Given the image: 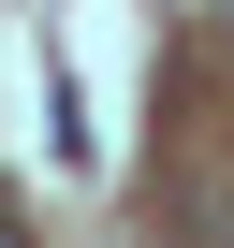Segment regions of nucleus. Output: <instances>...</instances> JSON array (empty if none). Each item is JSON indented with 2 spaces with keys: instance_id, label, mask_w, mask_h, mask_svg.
Returning a JSON list of instances; mask_svg holds the SVG:
<instances>
[{
  "instance_id": "1",
  "label": "nucleus",
  "mask_w": 234,
  "mask_h": 248,
  "mask_svg": "<svg viewBox=\"0 0 234 248\" xmlns=\"http://www.w3.org/2000/svg\"><path fill=\"white\" fill-rule=\"evenodd\" d=\"M0 248H30V233H15V204H0Z\"/></svg>"
},
{
  "instance_id": "2",
  "label": "nucleus",
  "mask_w": 234,
  "mask_h": 248,
  "mask_svg": "<svg viewBox=\"0 0 234 248\" xmlns=\"http://www.w3.org/2000/svg\"><path fill=\"white\" fill-rule=\"evenodd\" d=\"M219 248H234V233H219Z\"/></svg>"
}]
</instances>
